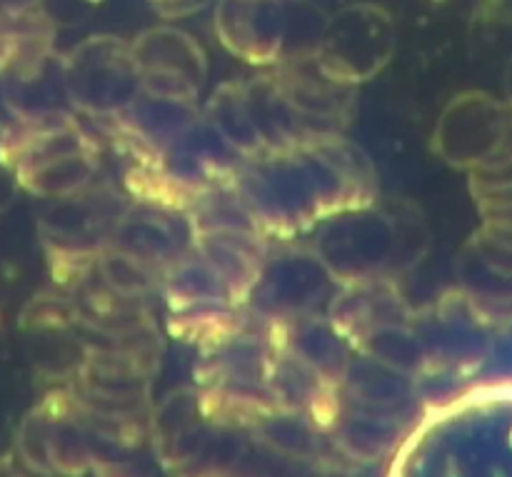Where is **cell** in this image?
Instances as JSON below:
<instances>
[{
  "label": "cell",
  "mask_w": 512,
  "mask_h": 477,
  "mask_svg": "<svg viewBox=\"0 0 512 477\" xmlns=\"http://www.w3.org/2000/svg\"><path fill=\"white\" fill-rule=\"evenodd\" d=\"M65 98L70 108L93 120L123 115L140 95L130 40L115 35H90L60 58Z\"/></svg>",
  "instance_id": "6da1fadb"
},
{
  "label": "cell",
  "mask_w": 512,
  "mask_h": 477,
  "mask_svg": "<svg viewBox=\"0 0 512 477\" xmlns=\"http://www.w3.org/2000/svg\"><path fill=\"white\" fill-rule=\"evenodd\" d=\"M310 253L335 285L383 278L398 260V225L368 208H353L323 220Z\"/></svg>",
  "instance_id": "7a4b0ae2"
},
{
  "label": "cell",
  "mask_w": 512,
  "mask_h": 477,
  "mask_svg": "<svg viewBox=\"0 0 512 477\" xmlns=\"http://www.w3.org/2000/svg\"><path fill=\"white\" fill-rule=\"evenodd\" d=\"M395 53V20L383 5L355 3L328 18L313 60L325 75L358 88Z\"/></svg>",
  "instance_id": "3957f363"
},
{
  "label": "cell",
  "mask_w": 512,
  "mask_h": 477,
  "mask_svg": "<svg viewBox=\"0 0 512 477\" xmlns=\"http://www.w3.org/2000/svg\"><path fill=\"white\" fill-rule=\"evenodd\" d=\"M140 93L198 105L208 80V58L198 40L175 25H153L130 40Z\"/></svg>",
  "instance_id": "277c9868"
},
{
  "label": "cell",
  "mask_w": 512,
  "mask_h": 477,
  "mask_svg": "<svg viewBox=\"0 0 512 477\" xmlns=\"http://www.w3.org/2000/svg\"><path fill=\"white\" fill-rule=\"evenodd\" d=\"M103 185H90L68 198L50 200L53 208L43 215L40 235L55 258L93 263L95 255L110 243L115 223L128 203Z\"/></svg>",
  "instance_id": "5b68a950"
},
{
  "label": "cell",
  "mask_w": 512,
  "mask_h": 477,
  "mask_svg": "<svg viewBox=\"0 0 512 477\" xmlns=\"http://www.w3.org/2000/svg\"><path fill=\"white\" fill-rule=\"evenodd\" d=\"M280 98L308 140L343 133L355 108L353 85H345L325 75L313 58L290 60L270 70Z\"/></svg>",
  "instance_id": "8992f818"
},
{
  "label": "cell",
  "mask_w": 512,
  "mask_h": 477,
  "mask_svg": "<svg viewBox=\"0 0 512 477\" xmlns=\"http://www.w3.org/2000/svg\"><path fill=\"white\" fill-rule=\"evenodd\" d=\"M290 0H215L213 28L230 55L258 68L283 63Z\"/></svg>",
  "instance_id": "52a82bcc"
},
{
  "label": "cell",
  "mask_w": 512,
  "mask_h": 477,
  "mask_svg": "<svg viewBox=\"0 0 512 477\" xmlns=\"http://www.w3.org/2000/svg\"><path fill=\"white\" fill-rule=\"evenodd\" d=\"M508 123L500 105L488 95H463L453 100L435 130V150L460 168H480L503 148Z\"/></svg>",
  "instance_id": "ba28073f"
},
{
  "label": "cell",
  "mask_w": 512,
  "mask_h": 477,
  "mask_svg": "<svg viewBox=\"0 0 512 477\" xmlns=\"http://www.w3.org/2000/svg\"><path fill=\"white\" fill-rule=\"evenodd\" d=\"M108 245L133 255L135 260L163 275L173 260L188 253L193 245V230L183 210L130 200L115 223Z\"/></svg>",
  "instance_id": "9c48e42d"
},
{
  "label": "cell",
  "mask_w": 512,
  "mask_h": 477,
  "mask_svg": "<svg viewBox=\"0 0 512 477\" xmlns=\"http://www.w3.org/2000/svg\"><path fill=\"white\" fill-rule=\"evenodd\" d=\"M330 285L335 283L310 250L298 258L285 255L275 260L268 255L248 305L260 320H285L313 313L318 298H323Z\"/></svg>",
  "instance_id": "30bf717a"
},
{
  "label": "cell",
  "mask_w": 512,
  "mask_h": 477,
  "mask_svg": "<svg viewBox=\"0 0 512 477\" xmlns=\"http://www.w3.org/2000/svg\"><path fill=\"white\" fill-rule=\"evenodd\" d=\"M193 250L223 280L230 300L245 308L270 255V238L253 228H205L193 230Z\"/></svg>",
  "instance_id": "8fae6325"
},
{
  "label": "cell",
  "mask_w": 512,
  "mask_h": 477,
  "mask_svg": "<svg viewBox=\"0 0 512 477\" xmlns=\"http://www.w3.org/2000/svg\"><path fill=\"white\" fill-rule=\"evenodd\" d=\"M270 328L268 343L273 348L288 350L290 355L313 368L323 380L343 385L353 348L348 340L330 325L328 318L315 313L293 315L285 320H265Z\"/></svg>",
  "instance_id": "7c38bea8"
},
{
  "label": "cell",
  "mask_w": 512,
  "mask_h": 477,
  "mask_svg": "<svg viewBox=\"0 0 512 477\" xmlns=\"http://www.w3.org/2000/svg\"><path fill=\"white\" fill-rule=\"evenodd\" d=\"M325 318L353 348L363 335L380 325L405 323V305L390 280L375 278L355 285H340V293L330 300Z\"/></svg>",
  "instance_id": "4fadbf2b"
},
{
  "label": "cell",
  "mask_w": 512,
  "mask_h": 477,
  "mask_svg": "<svg viewBox=\"0 0 512 477\" xmlns=\"http://www.w3.org/2000/svg\"><path fill=\"white\" fill-rule=\"evenodd\" d=\"M198 118H200L198 105L153 98V95L140 93L138 100H135L123 115L110 120V123L118 125L120 133L148 155L145 160H155Z\"/></svg>",
  "instance_id": "5bb4252c"
},
{
  "label": "cell",
  "mask_w": 512,
  "mask_h": 477,
  "mask_svg": "<svg viewBox=\"0 0 512 477\" xmlns=\"http://www.w3.org/2000/svg\"><path fill=\"white\" fill-rule=\"evenodd\" d=\"M340 388H343L345 403L353 405L355 410L395 415V418H398V410L413 400L415 393L413 375L400 373L358 353L350 358Z\"/></svg>",
  "instance_id": "9a60e30c"
},
{
  "label": "cell",
  "mask_w": 512,
  "mask_h": 477,
  "mask_svg": "<svg viewBox=\"0 0 512 477\" xmlns=\"http://www.w3.org/2000/svg\"><path fill=\"white\" fill-rule=\"evenodd\" d=\"M205 120L218 130L220 138L235 150L243 160H255L268 155L263 138L255 128L253 113H250L245 83H223L213 95L203 113Z\"/></svg>",
  "instance_id": "2e32d148"
},
{
  "label": "cell",
  "mask_w": 512,
  "mask_h": 477,
  "mask_svg": "<svg viewBox=\"0 0 512 477\" xmlns=\"http://www.w3.org/2000/svg\"><path fill=\"white\" fill-rule=\"evenodd\" d=\"M330 435L335 440V448L345 458L358 460V463H378L398 445L403 428H400V418L395 415L365 413V410L348 413L345 410Z\"/></svg>",
  "instance_id": "e0dca14e"
},
{
  "label": "cell",
  "mask_w": 512,
  "mask_h": 477,
  "mask_svg": "<svg viewBox=\"0 0 512 477\" xmlns=\"http://www.w3.org/2000/svg\"><path fill=\"white\" fill-rule=\"evenodd\" d=\"M95 178H98V153L68 155V158L53 160V163L13 175L15 183L43 200H60L80 193V190L90 188Z\"/></svg>",
  "instance_id": "ac0fdd59"
},
{
  "label": "cell",
  "mask_w": 512,
  "mask_h": 477,
  "mask_svg": "<svg viewBox=\"0 0 512 477\" xmlns=\"http://www.w3.org/2000/svg\"><path fill=\"white\" fill-rule=\"evenodd\" d=\"M253 438L273 453L293 460H315L323 450V433L298 413L273 410L253 428Z\"/></svg>",
  "instance_id": "d6986e66"
},
{
  "label": "cell",
  "mask_w": 512,
  "mask_h": 477,
  "mask_svg": "<svg viewBox=\"0 0 512 477\" xmlns=\"http://www.w3.org/2000/svg\"><path fill=\"white\" fill-rule=\"evenodd\" d=\"M353 353L408 375H415L425 365L423 343L405 323H390L370 330L353 345Z\"/></svg>",
  "instance_id": "ffe728a7"
},
{
  "label": "cell",
  "mask_w": 512,
  "mask_h": 477,
  "mask_svg": "<svg viewBox=\"0 0 512 477\" xmlns=\"http://www.w3.org/2000/svg\"><path fill=\"white\" fill-rule=\"evenodd\" d=\"M95 275L100 283L115 295L125 300H140L143 295L153 293L160 288V273L150 265L140 263L133 255L123 253V250L105 245L98 255H95Z\"/></svg>",
  "instance_id": "44dd1931"
},
{
  "label": "cell",
  "mask_w": 512,
  "mask_h": 477,
  "mask_svg": "<svg viewBox=\"0 0 512 477\" xmlns=\"http://www.w3.org/2000/svg\"><path fill=\"white\" fill-rule=\"evenodd\" d=\"M38 10H43L40 0H0V23H13Z\"/></svg>",
  "instance_id": "7402d4cb"
},
{
  "label": "cell",
  "mask_w": 512,
  "mask_h": 477,
  "mask_svg": "<svg viewBox=\"0 0 512 477\" xmlns=\"http://www.w3.org/2000/svg\"><path fill=\"white\" fill-rule=\"evenodd\" d=\"M80 3H88V5H100V3H105V0H80Z\"/></svg>",
  "instance_id": "603a6c76"
}]
</instances>
